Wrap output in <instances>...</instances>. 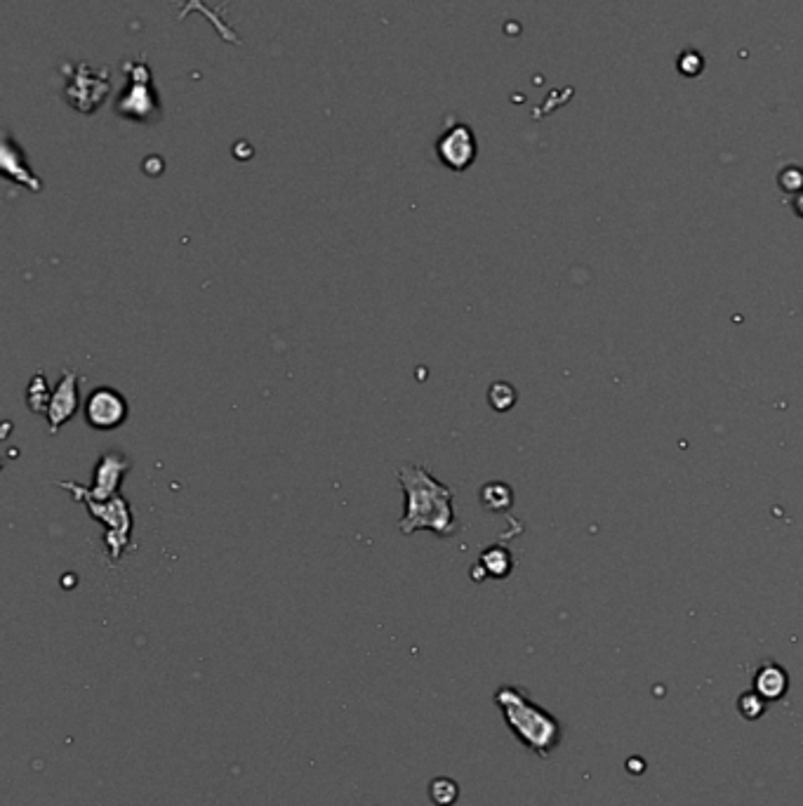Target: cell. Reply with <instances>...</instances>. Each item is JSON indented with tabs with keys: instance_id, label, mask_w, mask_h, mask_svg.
Masks as SVG:
<instances>
[{
	"instance_id": "cell-1",
	"label": "cell",
	"mask_w": 803,
	"mask_h": 806,
	"mask_svg": "<svg viewBox=\"0 0 803 806\" xmlns=\"http://www.w3.org/2000/svg\"><path fill=\"white\" fill-rule=\"evenodd\" d=\"M398 484L406 495V514L398 521V531L403 535L429 531L438 538H450L457 533L453 488L441 484L422 465L398 469Z\"/></svg>"
},
{
	"instance_id": "cell-2",
	"label": "cell",
	"mask_w": 803,
	"mask_h": 806,
	"mask_svg": "<svg viewBox=\"0 0 803 806\" xmlns=\"http://www.w3.org/2000/svg\"><path fill=\"white\" fill-rule=\"evenodd\" d=\"M495 703L502 708L509 729L526 748L540 752V755H547L552 750L556 738H559V724L547 712L535 708L521 691L511 689V686L497 691Z\"/></svg>"
},
{
	"instance_id": "cell-3",
	"label": "cell",
	"mask_w": 803,
	"mask_h": 806,
	"mask_svg": "<svg viewBox=\"0 0 803 806\" xmlns=\"http://www.w3.org/2000/svg\"><path fill=\"white\" fill-rule=\"evenodd\" d=\"M73 500L83 502V505L88 507L90 517L97 519L99 524H104L106 528L104 545L111 561L121 559L125 547L130 545L132 528H135V517H132L128 500H125L123 495H116V498L111 500H95L88 498V495H73Z\"/></svg>"
},
{
	"instance_id": "cell-4",
	"label": "cell",
	"mask_w": 803,
	"mask_h": 806,
	"mask_svg": "<svg viewBox=\"0 0 803 806\" xmlns=\"http://www.w3.org/2000/svg\"><path fill=\"white\" fill-rule=\"evenodd\" d=\"M125 71H130V88L123 90L121 99H118L116 111L118 116L130 118L137 123H149L161 114V104H158L154 81H151V69L146 66L144 59H137L135 64H125Z\"/></svg>"
},
{
	"instance_id": "cell-5",
	"label": "cell",
	"mask_w": 803,
	"mask_h": 806,
	"mask_svg": "<svg viewBox=\"0 0 803 806\" xmlns=\"http://www.w3.org/2000/svg\"><path fill=\"white\" fill-rule=\"evenodd\" d=\"M130 469H132V462L125 458L123 453L106 451L99 455V460L95 462L90 486L73 484V481H59L57 486L64 488V491H69L71 495H88V498H95V500H111V498H116V495H121L123 479Z\"/></svg>"
},
{
	"instance_id": "cell-6",
	"label": "cell",
	"mask_w": 803,
	"mask_h": 806,
	"mask_svg": "<svg viewBox=\"0 0 803 806\" xmlns=\"http://www.w3.org/2000/svg\"><path fill=\"white\" fill-rule=\"evenodd\" d=\"M85 422L92 429H99V432H111V429H118L128 420L130 406L128 399L118 392L114 387H97L92 389L85 399Z\"/></svg>"
},
{
	"instance_id": "cell-7",
	"label": "cell",
	"mask_w": 803,
	"mask_h": 806,
	"mask_svg": "<svg viewBox=\"0 0 803 806\" xmlns=\"http://www.w3.org/2000/svg\"><path fill=\"white\" fill-rule=\"evenodd\" d=\"M69 85H66V97L73 109L83 111V114H92L102 107L106 92H109V76L106 71H92L88 64H78L69 74Z\"/></svg>"
},
{
	"instance_id": "cell-8",
	"label": "cell",
	"mask_w": 803,
	"mask_h": 806,
	"mask_svg": "<svg viewBox=\"0 0 803 806\" xmlns=\"http://www.w3.org/2000/svg\"><path fill=\"white\" fill-rule=\"evenodd\" d=\"M436 156L446 168L455 170V173H464V170L476 161L474 132L462 123L448 128L441 137H438Z\"/></svg>"
},
{
	"instance_id": "cell-9",
	"label": "cell",
	"mask_w": 803,
	"mask_h": 806,
	"mask_svg": "<svg viewBox=\"0 0 803 806\" xmlns=\"http://www.w3.org/2000/svg\"><path fill=\"white\" fill-rule=\"evenodd\" d=\"M78 375L73 371H64L62 378H59L55 392H52V401L48 408V427L50 434H57L66 422H69L73 415L78 413V406H81V394H78Z\"/></svg>"
},
{
	"instance_id": "cell-10",
	"label": "cell",
	"mask_w": 803,
	"mask_h": 806,
	"mask_svg": "<svg viewBox=\"0 0 803 806\" xmlns=\"http://www.w3.org/2000/svg\"><path fill=\"white\" fill-rule=\"evenodd\" d=\"M3 170H5V175H8L12 182L24 184V187H29L31 191H41V189H43L41 180H38V177L31 173L29 165L24 163L22 151L12 147L10 140H5V149H3Z\"/></svg>"
},
{
	"instance_id": "cell-11",
	"label": "cell",
	"mask_w": 803,
	"mask_h": 806,
	"mask_svg": "<svg viewBox=\"0 0 803 806\" xmlns=\"http://www.w3.org/2000/svg\"><path fill=\"white\" fill-rule=\"evenodd\" d=\"M756 691L761 698H780L787 691V675L778 665L761 667L756 675Z\"/></svg>"
},
{
	"instance_id": "cell-12",
	"label": "cell",
	"mask_w": 803,
	"mask_h": 806,
	"mask_svg": "<svg viewBox=\"0 0 803 806\" xmlns=\"http://www.w3.org/2000/svg\"><path fill=\"white\" fill-rule=\"evenodd\" d=\"M52 392L48 380H45V373H36L29 382V389H26V403H29V411L38 415H48Z\"/></svg>"
},
{
	"instance_id": "cell-13",
	"label": "cell",
	"mask_w": 803,
	"mask_h": 806,
	"mask_svg": "<svg viewBox=\"0 0 803 806\" xmlns=\"http://www.w3.org/2000/svg\"><path fill=\"white\" fill-rule=\"evenodd\" d=\"M429 799L436 806H453L457 799H460V785H457L453 778H434L429 783Z\"/></svg>"
},
{
	"instance_id": "cell-14",
	"label": "cell",
	"mask_w": 803,
	"mask_h": 806,
	"mask_svg": "<svg viewBox=\"0 0 803 806\" xmlns=\"http://www.w3.org/2000/svg\"><path fill=\"white\" fill-rule=\"evenodd\" d=\"M481 566L486 568L488 576L504 578L511 571V554L502 550V547H490V550L481 554Z\"/></svg>"
},
{
	"instance_id": "cell-15",
	"label": "cell",
	"mask_w": 803,
	"mask_h": 806,
	"mask_svg": "<svg viewBox=\"0 0 803 806\" xmlns=\"http://www.w3.org/2000/svg\"><path fill=\"white\" fill-rule=\"evenodd\" d=\"M483 507L490 512H504L511 507V488L504 484H488L481 491Z\"/></svg>"
},
{
	"instance_id": "cell-16",
	"label": "cell",
	"mask_w": 803,
	"mask_h": 806,
	"mask_svg": "<svg viewBox=\"0 0 803 806\" xmlns=\"http://www.w3.org/2000/svg\"><path fill=\"white\" fill-rule=\"evenodd\" d=\"M488 399L493 403L495 411H509L516 401V392L507 385V382H495V385L490 387Z\"/></svg>"
},
{
	"instance_id": "cell-17",
	"label": "cell",
	"mask_w": 803,
	"mask_h": 806,
	"mask_svg": "<svg viewBox=\"0 0 803 806\" xmlns=\"http://www.w3.org/2000/svg\"><path fill=\"white\" fill-rule=\"evenodd\" d=\"M191 10H201V12H203V15H208V17H210V22H212V24H215V26H217V31H219V33H222V38H227V41H231V43H238L236 33H234V31H231V29H229V26H224L222 22H219L217 12H212L210 8H205V5L201 3V0H189V3H187V8H184V10H182V15H179V19H184V17H187V15H189V12H191Z\"/></svg>"
},
{
	"instance_id": "cell-18",
	"label": "cell",
	"mask_w": 803,
	"mask_h": 806,
	"mask_svg": "<svg viewBox=\"0 0 803 806\" xmlns=\"http://www.w3.org/2000/svg\"><path fill=\"white\" fill-rule=\"evenodd\" d=\"M740 710L745 712L749 719H756L763 715V698L759 693H745V698L740 700Z\"/></svg>"
}]
</instances>
